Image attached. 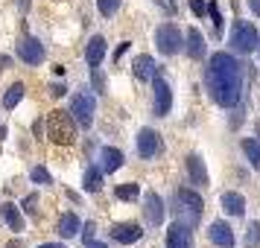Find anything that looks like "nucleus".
Segmentation results:
<instances>
[{
    "mask_svg": "<svg viewBox=\"0 0 260 248\" xmlns=\"http://www.w3.org/2000/svg\"><path fill=\"white\" fill-rule=\"evenodd\" d=\"M205 85L211 91L213 102L222 108H234L243 94V67L231 53H213L205 70Z\"/></svg>",
    "mask_w": 260,
    "mask_h": 248,
    "instance_id": "nucleus-1",
    "label": "nucleus"
},
{
    "mask_svg": "<svg viewBox=\"0 0 260 248\" xmlns=\"http://www.w3.org/2000/svg\"><path fill=\"white\" fill-rule=\"evenodd\" d=\"M76 120H73V114H68V111H61V108H56L53 114L47 117V134L53 143H59V146H73L76 143Z\"/></svg>",
    "mask_w": 260,
    "mask_h": 248,
    "instance_id": "nucleus-2",
    "label": "nucleus"
},
{
    "mask_svg": "<svg viewBox=\"0 0 260 248\" xmlns=\"http://www.w3.org/2000/svg\"><path fill=\"white\" fill-rule=\"evenodd\" d=\"M231 50L240 53V56H248V53H254L260 47V32L254 24H248V21H237L231 26Z\"/></svg>",
    "mask_w": 260,
    "mask_h": 248,
    "instance_id": "nucleus-3",
    "label": "nucleus"
},
{
    "mask_svg": "<svg viewBox=\"0 0 260 248\" xmlns=\"http://www.w3.org/2000/svg\"><path fill=\"white\" fill-rule=\"evenodd\" d=\"M94 111H96V99H94L91 91H79V94H73L71 114H73V120H76L82 129H91V123H94Z\"/></svg>",
    "mask_w": 260,
    "mask_h": 248,
    "instance_id": "nucleus-4",
    "label": "nucleus"
},
{
    "mask_svg": "<svg viewBox=\"0 0 260 248\" xmlns=\"http://www.w3.org/2000/svg\"><path fill=\"white\" fill-rule=\"evenodd\" d=\"M181 29L176 24H164L158 26V32H155V47L161 50L164 56H176L178 50H181Z\"/></svg>",
    "mask_w": 260,
    "mask_h": 248,
    "instance_id": "nucleus-5",
    "label": "nucleus"
},
{
    "mask_svg": "<svg viewBox=\"0 0 260 248\" xmlns=\"http://www.w3.org/2000/svg\"><path fill=\"white\" fill-rule=\"evenodd\" d=\"M18 56H21V61H26V64H41V61H44V44L32 36H24L18 41Z\"/></svg>",
    "mask_w": 260,
    "mask_h": 248,
    "instance_id": "nucleus-6",
    "label": "nucleus"
},
{
    "mask_svg": "<svg viewBox=\"0 0 260 248\" xmlns=\"http://www.w3.org/2000/svg\"><path fill=\"white\" fill-rule=\"evenodd\" d=\"M152 91H155V117H167L170 108H173V91H170V85L161 76H155Z\"/></svg>",
    "mask_w": 260,
    "mask_h": 248,
    "instance_id": "nucleus-7",
    "label": "nucleus"
},
{
    "mask_svg": "<svg viewBox=\"0 0 260 248\" xmlns=\"http://www.w3.org/2000/svg\"><path fill=\"white\" fill-rule=\"evenodd\" d=\"M158 149H161V137H158V131L155 129H141L138 131V155H141L143 161L155 158Z\"/></svg>",
    "mask_w": 260,
    "mask_h": 248,
    "instance_id": "nucleus-8",
    "label": "nucleus"
},
{
    "mask_svg": "<svg viewBox=\"0 0 260 248\" xmlns=\"http://www.w3.org/2000/svg\"><path fill=\"white\" fill-rule=\"evenodd\" d=\"M143 213H146V222L152 225V228H158V225L164 222V201H161L158 193H146L143 196Z\"/></svg>",
    "mask_w": 260,
    "mask_h": 248,
    "instance_id": "nucleus-9",
    "label": "nucleus"
},
{
    "mask_svg": "<svg viewBox=\"0 0 260 248\" xmlns=\"http://www.w3.org/2000/svg\"><path fill=\"white\" fill-rule=\"evenodd\" d=\"M167 248H193V234H190V225H170L167 231Z\"/></svg>",
    "mask_w": 260,
    "mask_h": 248,
    "instance_id": "nucleus-10",
    "label": "nucleus"
},
{
    "mask_svg": "<svg viewBox=\"0 0 260 248\" xmlns=\"http://www.w3.org/2000/svg\"><path fill=\"white\" fill-rule=\"evenodd\" d=\"M208 236H211V242L216 248H234V231L225 222H213L208 228Z\"/></svg>",
    "mask_w": 260,
    "mask_h": 248,
    "instance_id": "nucleus-11",
    "label": "nucleus"
},
{
    "mask_svg": "<svg viewBox=\"0 0 260 248\" xmlns=\"http://www.w3.org/2000/svg\"><path fill=\"white\" fill-rule=\"evenodd\" d=\"M141 236H143V231L138 225H114V228H111V239L120 242V245H132V242H138Z\"/></svg>",
    "mask_w": 260,
    "mask_h": 248,
    "instance_id": "nucleus-12",
    "label": "nucleus"
},
{
    "mask_svg": "<svg viewBox=\"0 0 260 248\" xmlns=\"http://www.w3.org/2000/svg\"><path fill=\"white\" fill-rule=\"evenodd\" d=\"M106 56V38L103 36H94L88 41V47H85V61H88V67H96L100 61Z\"/></svg>",
    "mask_w": 260,
    "mask_h": 248,
    "instance_id": "nucleus-13",
    "label": "nucleus"
},
{
    "mask_svg": "<svg viewBox=\"0 0 260 248\" xmlns=\"http://www.w3.org/2000/svg\"><path fill=\"white\" fill-rule=\"evenodd\" d=\"M222 210L228 213V216H243L246 213V199L240 196V193H222Z\"/></svg>",
    "mask_w": 260,
    "mask_h": 248,
    "instance_id": "nucleus-14",
    "label": "nucleus"
},
{
    "mask_svg": "<svg viewBox=\"0 0 260 248\" xmlns=\"http://www.w3.org/2000/svg\"><path fill=\"white\" fill-rule=\"evenodd\" d=\"M0 216H3V222L9 225L12 231H24V216H21V210L15 207L12 201H6V204H0Z\"/></svg>",
    "mask_w": 260,
    "mask_h": 248,
    "instance_id": "nucleus-15",
    "label": "nucleus"
},
{
    "mask_svg": "<svg viewBox=\"0 0 260 248\" xmlns=\"http://www.w3.org/2000/svg\"><path fill=\"white\" fill-rule=\"evenodd\" d=\"M135 76H138V82L155 79V59L152 56H138L135 59Z\"/></svg>",
    "mask_w": 260,
    "mask_h": 248,
    "instance_id": "nucleus-16",
    "label": "nucleus"
},
{
    "mask_svg": "<svg viewBox=\"0 0 260 248\" xmlns=\"http://www.w3.org/2000/svg\"><path fill=\"white\" fill-rule=\"evenodd\" d=\"M187 175L193 184H208V169H205L199 155H190L187 158Z\"/></svg>",
    "mask_w": 260,
    "mask_h": 248,
    "instance_id": "nucleus-17",
    "label": "nucleus"
},
{
    "mask_svg": "<svg viewBox=\"0 0 260 248\" xmlns=\"http://www.w3.org/2000/svg\"><path fill=\"white\" fill-rule=\"evenodd\" d=\"M79 228H82V225H79V216H76V213H64L59 219V228H56V231H59V236H64V239H73V236L79 234Z\"/></svg>",
    "mask_w": 260,
    "mask_h": 248,
    "instance_id": "nucleus-18",
    "label": "nucleus"
},
{
    "mask_svg": "<svg viewBox=\"0 0 260 248\" xmlns=\"http://www.w3.org/2000/svg\"><path fill=\"white\" fill-rule=\"evenodd\" d=\"M187 56L190 59H205V38L199 29H187Z\"/></svg>",
    "mask_w": 260,
    "mask_h": 248,
    "instance_id": "nucleus-19",
    "label": "nucleus"
},
{
    "mask_svg": "<svg viewBox=\"0 0 260 248\" xmlns=\"http://www.w3.org/2000/svg\"><path fill=\"white\" fill-rule=\"evenodd\" d=\"M120 166H123V152L114 149V146H106V149H103V169H106V172H114Z\"/></svg>",
    "mask_w": 260,
    "mask_h": 248,
    "instance_id": "nucleus-20",
    "label": "nucleus"
},
{
    "mask_svg": "<svg viewBox=\"0 0 260 248\" xmlns=\"http://www.w3.org/2000/svg\"><path fill=\"white\" fill-rule=\"evenodd\" d=\"M24 94H26V88H24V82H15V85H9V91L3 94V108L6 111H12L21 99H24Z\"/></svg>",
    "mask_w": 260,
    "mask_h": 248,
    "instance_id": "nucleus-21",
    "label": "nucleus"
},
{
    "mask_svg": "<svg viewBox=\"0 0 260 248\" xmlns=\"http://www.w3.org/2000/svg\"><path fill=\"white\" fill-rule=\"evenodd\" d=\"M178 201H181L187 210H193V213H202V207H205L202 196L199 193H193V190H178Z\"/></svg>",
    "mask_w": 260,
    "mask_h": 248,
    "instance_id": "nucleus-22",
    "label": "nucleus"
},
{
    "mask_svg": "<svg viewBox=\"0 0 260 248\" xmlns=\"http://www.w3.org/2000/svg\"><path fill=\"white\" fill-rule=\"evenodd\" d=\"M88 193H100V187H103V172L96 169V166H91L88 172H85V184H82Z\"/></svg>",
    "mask_w": 260,
    "mask_h": 248,
    "instance_id": "nucleus-23",
    "label": "nucleus"
},
{
    "mask_svg": "<svg viewBox=\"0 0 260 248\" xmlns=\"http://www.w3.org/2000/svg\"><path fill=\"white\" fill-rule=\"evenodd\" d=\"M243 152H246L248 164L254 166V169H260V143H254L251 137H246V140H243Z\"/></svg>",
    "mask_w": 260,
    "mask_h": 248,
    "instance_id": "nucleus-24",
    "label": "nucleus"
},
{
    "mask_svg": "<svg viewBox=\"0 0 260 248\" xmlns=\"http://www.w3.org/2000/svg\"><path fill=\"white\" fill-rule=\"evenodd\" d=\"M138 193H141L138 184H120V187H114V196H117L120 201H135L138 199Z\"/></svg>",
    "mask_w": 260,
    "mask_h": 248,
    "instance_id": "nucleus-25",
    "label": "nucleus"
},
{
    "mask_svg": "<svg viewBox=\"0 0 260 248\" xmlns=\"http://www.w3.org/2000/svg\"><path fill=\"white\" fill-rule=\"evenodd\" d=\"M120 3L123 0H96V9H100L103 18H114V12L120 9Z\"/></svg>",
    "mask_w": 260,
    "mask_h": 248,
    "instance_id": "nucleus-26",
    "label": "nucleus"
},
{
    "mask_svg": "<svg viewBox=\"0 0 260 248\" xmlns=\"http://www.w3.org/2000/svg\"><path fill=\"white\" fill-rule=\"evenodd\" d=\"M246 248H260V222H251L246 228Z\"/></svg>",
    "mask_w": 260,
    "mask_h": 248,
    "instance_id": "nucleus-27",
    "label": "nucleus"
},
{
    "mask_svg": "<svg viewBox=\"0 0 260 248\" xmlns=\"http://www.w3.org/2000/svg\"><path fill=\"white\" fill-rule=\"evenodd\" d=\"M29 178L36 181V184H50L53 178H50V172L44 169V166H32V172H29Z\"/></svg>",
    "mask_w": 260,
    "mask_h": 248,
    "instance_id": "nucleus-28",
    "label": "nucleus"
},
{
    "mask_svg": "<svg viewBox=\"0 0 260 248\" xmlns=\"http://www.w3.org/2000/svg\"><path fill=\"white\" fill-rule=\"evenodd\" d=\"M208 12H211V18H213V26H216V32H222V15H219V9H216V3H208Z\"/></svg>",
    "mask_w": 260,
    "mask_h": 248,
    "instance_id": "nucleus-29",
    "label": "nucleus"
},
{
    "mask_svg": "<svg viewBox=\"0 0 260 248\" xmlns=\"http://www.w3.org/2000/svg\"><path fill=\"white\" fill-rule=\"evenodd\" d=\"M36 204H38V196L32 193V196H26V199H24V210L29 213V216H36V210H38Z\"/></svg>",
    "mask_w": 260,
    "mask_h": 248,
    "instance_id": "nucleus-30",
    "label": "nucleus"
},
{
    "mask_svg": "<svg viewBox=\"0 0 260 248\" xmlns=\"http://www.w3.org/2000/svg\"><path fill=\"white\" fill-rule=\"evenodd\" d=\"M190 9H193V15H208V3L205 0H190Z\"/></svg>",
    "mask_w": 260,
    "mask_h": 248,
    "instance_id": "nucleus-31",
    "label": "nucleus"
},
{
    "mask_svg": "<svg viewBox=\"0 0 260 248\" xmlns=\"http://www.w3.org/2000/svg\"><path fill=\"white\" fill-rule=\"evenodd\" d=\"M82 231H85L82 239H85V242H91V239H94V234H96V225H94V222H88V225L82 228Z\"/></svg>",
    "mask_w": 260,
    "mask_h": 248,
    "instance_id": "nucleus-32",
    "label": "nucleus"
},
{
    "mask_svg": "<svg viewBox=\"0 0 260 248\" xmlns=\"http://www.w3.org/2000/svg\"><path fill=\"white\" fill-rule=\"evenodd\" d=\"M50 94L53 96H64L68 94V88H64V85H50Z\"/></svg>",
    "mask_w": 260,
    "mask_h": 248,
    "instance_id": "nucleus-33",
    "label": "nucleus"
},
{
    "mask_svg": "<svg viewBox=\"0 0 260 248\" xmlns=\"http://www.w3.org/2000/svg\"><path fill=\"white\" fill-rule=\"evenodd\" d=\"M126 50H129V41H126V44H120V47H117V53H114V61H117L120 56H123V53H126Z\"/></svg>",
    "mask_w": 260,
    "mask_h": 248,
    "instance_id": "nucleus-34",
    "label": "nucleus"
},
{
    "mask_svg": "<svg viewBox=\"0 0 260 248\" xmlns=\"http://www.w3.org/2000/svg\"><path fill=\"white\" fill-rule=\"evenodd\" d=\"M248 6H251V12L260 15V0H248Z\"/></svg>",
    "mask_w": 260,
    "mask_h": 248,
    "instance_id": "nucleus-35",
    "label": "nucleus"
},
{
    "mask_svg": "<svg viewBox=\"0 0 260 248\" xmlns=\"http://www.w3.org/2000/svg\"><path fill=\"white\" fill-rule=\"evenodd\" d=\"M9 67V56H0V70H6Z\"/></svg>",
    "mask_w": 260,
    "mask_h": 248,
    "instance_id": "nucleus-36",
    "label": "nucleus"
},
{
    "mask_svg": "<svg viewBox=\"0 0 260 248\" xmlns=\"http://www.w3.org/2000/svg\"><path fill=\"white\" fill-rule=\"evenodd\" d=\"M38 248H64L61 242H44V245H38Z\"/></svg>",
    "mask_w": 260,
    "mask_h": 248,
    "instance_id": "nucleus-37",
    "label": "nucleus"
},
{
    "mask_svg": "<svg viewBox=\"0 0 260 248\" xmlns=\"http://www.w3.org/2000/svg\"><path fill=\"white\" fill-rule=\"evenodd\" d=\"M18 6H21V12H26L29 9V0H18Z\"/></svg>",
    "mask_w": 260,
    "mask_h": 248,
    "instance_id": "nucleus-38",
    "label": "nucleus"
},
{
    "mask_svg": "<svg viewBox=\"0 0 260 248\" xmlns=\"http://www.w3.org/2000/svg\"><path fill=\"white\" fill-rule=\"evenodd\" d=\"M88 248H108V245H103V242H88Z\"/></svg>",
    "mask_w": 260,
    "mask_h": 248,
    "instance_id": "nucleus-39",
    "label": "nucleus"
},
{
    "mask_svg": "<svg viewBox=\"0 0 260 248\" xmlns=\"http://www.w3.org/2000/svg\"><path fill=\"white\" fill-rule=\"evenodd\" d=\"M0 140H6V126H0Z\"/></svg>",
    "mask_w": 260,
    "mask_h": 248,
    "instance_id": "nucleus-40",
    "label": "nucleus"
},
{
    "mask_svg": "<svg viewBox=\"0 0 260 248\" xmlns=\"http://www.w3.org/2000/svg\"><path fill=\"white\" fill-rule=\"evenodd\" d=\"M9 248H21V242H18V239H12V242H9Z\"/></svg>",
    "mask_w": 260,
    "mask_h": 248,
    "instance_id": "nucleus-41",
    "label": "nucleus"
},
{
    "mask_svg": "<svg viewBox=\"0 0 260 248\" xmlns=\"http://www.w3.org/2000/svg\"><path fill=\"white\" fill-rule=\"evenodd\" d=\"M254 131H257V137H260V126H257V129H254Z\"/></svg>",
    "mask_w": 260,
    "mask_h": 248,
    "instance_id": "nucleus-42",
    "label": "nucleus"
}]
</instances>
